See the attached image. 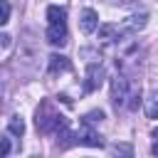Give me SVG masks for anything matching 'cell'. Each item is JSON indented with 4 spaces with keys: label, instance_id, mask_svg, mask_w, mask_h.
<instances>
[{
    "label": "cell",
    "instance_id": "cell-1",
    "mask_svg": "<svg viewBox=\"0 0 158 158\" xmlns=\"http://www.w3.org/2000/svg\"><path fill=\"white\" fill-rule=\"evenodd\" d=\"M37 128L40 131H44V133H59L62 128H67L69 123H67V118L62 116V114H57L54 109H52V104H42L40 109H37Z\"/></svg>",
    "mask_w": 158,
    "mask_h": 158
},
{
    "label": "cell",
    "instance_id": "cell-2",
    "mask_svg": "<svg viewBox=\"0 0 158 158\" xmlns=\"http://www.w3.org/2000/svg\"><path fill=\"white\" fill-rule=\"evenodd\" d=\"M91 126H94V123L81 121V128L77 131V143H81V146H91V148H104V138H101Z\"/></svg>",
    "mask_w": 158,
    "mask_h": 158
},
{
    "label": "cell",
    "instance_id": "cell-3",
    "mask_svg": "<svg viewBox=\"0 0 158 158\" xmlns=\"http://www.w3.org/2000/svg\"><path fill=\"white\" fill-rule=\"evenodd\" d=\"M128 96H131V91H128V79L121 77V74L114 77V79H111V101H114V106H123Z\"/></svg>",
    "mask_w": 158,
    "mask_h": 158
},
{
    "label": "cell",
    "instance_id": "cell-4",
    "mask_svg": "<svg viewBox=\"0 0 158 158\" xmlns=\"http://www.w3.org/2000/svg\"><path fill=\"white\" fill-rule=\"evenodd\" d=\"M47 42L54 44V47H64L67 44V20L49 22V27H47Z\"/></svg>",
    "mask_w": 158,
    "mask_h": 158
},
{
    "label": "cell",
    "instance_id": "cell-5",
    "mask_svg": "<svg viewBox=\"0 0 158 158\" xmlns=\"http://www.w3.org/2000/svg\"><path fill=\"white\" fill-rule=\"evenodd\" d=\"M104 84V67L101 64H89L86 67V81H84V91H96Z\"/></svg>",
    "mask_w": 158,
    "mask_h": 158
},
{
    "label": "cell",
    "instance_id": "cell-6",
    "mask_svg": "<svg viewBox=\"0 0 158 158\" xmlns=\"http://www.w3.org/2000/svg\"><path fill=\"white\" fill-rule=\"evenodd\" d=\"M146 20H148V15H146V12H138V15L126 17L118 27H121V32H138V30H143V27H146Z\"/></svg>",
    "mask_w": 158,
    "mask_h": 158
},
{
    "label": "cell",
    "instance_id": "cell-7",
    "mask_svg": "<svg viewBox=\"0 0 158 158\" xmlns=\"http://www.w3.org/2000/svg\"><path fill=\"white\" fill-rule=\"evenodd\" d=\"M96 27H99V15H96V10H91V7L81 10V32H84V35H91V32H96Z\"/></svg>",
    "mask_w": 158,
    "mask_h": 158
},
{
    "label": "cell",
    "instance_id": "cell-8",
    "mask_svg": "<svg viewBox=\"0 0 158 158\" xmlns=\"http://www.w3.org/2000/svg\"><path fill=\"white\" fill-rule=\"evenodd\" d=\"M72 69V62L62 54H52L49 57V74H57V72H69Z\"/></svg>",
    "mask_w": 158,
    "mask_h": 158
},
{
    "label": "cell",
    "instance_id": "cell-9",
    "mask_svg": "<svg viewBox=\"0 0 158 158\" xmlns=\"http://www.w3.org/2000/svg\"><path fill=\"white\" fill-rule=\"evenodd\" d=\"M146 116L148 118H158V89L148 96V101H146Z\"/></svg>",
    "mask_w": 158,
    "mask_h": 158
},
{
    "label": "cell",
    "instance_id": "cell-10",
    "mask_svg": "<svg viewBox=\"0 0 158 158\" xmlns=\"http://www.w3.org/2000/svg\"><path fill=\"white\" fill-rule=\"evenodd\" d=\"M7 131H10L12 136H17V138H20V136L25 133V121H22L20 116H12V118L7 121Z\"/></svg>",
    "mask_w": 158,
    "mask_h": 158
},
{
    "label": "cell",
    "instance_id": "cell-11",
    "mask_svg": "<svg viewBox=\"0 0 158 158\" xmlns=\"http://www.w3.org/2000/svg\"><path fill=\"white\" fill-rule=\"evenodd\" d=\"M128 99H131V101H128V104H126V106H128V109H131V111H136V109H138V106H141V89H133V91H131V96H128Z\"/></svg>",
    "mask_w": 158,
    "mask_h": 158
},
{
    "label": "cell",
    "instance_id": "cell-12",
    "mask_svg": "<svg viewBox=\"0 0 158 158\" xmlns=\"http://www.w3.org/2000/svg\"><path fill=\"white\" fill-rule=\"evenodd\" d=\"M101 118H104V111H91V114L84 116V121H89V123H96V121H101Z\"/></svg>",
    "mask_w": 158,
    "mask_h": 158
},
{
    "label": "cell",
    "instance_id": "cell-13",
    "mask_svg": "<svg viewBox=\"0 0 158 158\" xmlns=\"http://www.w3.org/2000/svg\"><path fill=\"white\" fill-rule=\"evenodd\" d=\"M111 153H116V156H118V153L131 156V153H133V148H131V146H111Z\"/></svg>",
    "mask_w": 158,
    "mask_h": 158
},
{
    "label": "cell",
    "instance_id": "cell-14",
    "mask_svg": "<svg viewBox=\"0 0 158 158\" xmlns=\"http://www.w3.org/2000/svg\"><path fill=\"white\" fill-rule=\"evenodd\" d=\"M2 25H7L10 22V2L7 0H2V20H0Z\"/></svg>",
    "mask_w": 158,
    "mask_h": 158
},
{
    "label": "cell",
    "instance_id": "cell-15",
    "mask_svg": "<svg viewBox=\"0 0 158 158\" xmlns=\"http://www.w3.org/2000/svg\"><path fill=\"white\" fill-rule=\"evenodd\" d=\"M151 136H153V146H151V153H153V156H158V128H153V133H151Z\"/></svg>",
    "mask_w": 158,
    "mask_h": 158
},
{
    "label": "cell",
    "instance_id": "cell-16",
    "mask_svg": "<svg viewBox=\"0 0 158 158\" xmlns=\"http://www.w3.org/2000/svg\"><path fill=\"white\" fill-rule=\"evenodd\" d=\"M10 148H12V146H10V138L5 136V138H2V156H5V158L10 156Z\"/></svg>",
    "mask_w": 158,
    "mask_h": 158
},
{
    "label": "cell",
    "instance_id": "cell-17",
    "mask_svg": "<svg viewBox=\"0 0 158 158\" xmlns=\"http://www.w3.org/2000/svg\"><path fill=\"white\" fill-rule=\"evenodd\" d=\"M0 40H2V49H7V47H10V35H2Z\"/></svg>",
    "mask_w": 158,
    "mask_h": 158
},
{
    "label": "cell",
    "instance_id": "cell-18",
    "mask_svg": "<svg viewBox=\"0 0 158 158\" xmlns=\"http://www.w3.org/2000/svg\"><path fill=\"white\" fill-rule=\"evenodd\" d=\"M116 2H121V5H128V2H133V0H116Z\"/></svg>",
    "mask_w": 158,
    "mask_h": 158
}]
</instances>
